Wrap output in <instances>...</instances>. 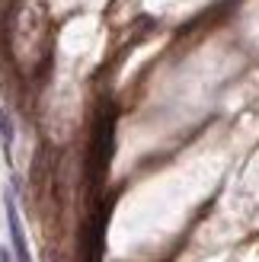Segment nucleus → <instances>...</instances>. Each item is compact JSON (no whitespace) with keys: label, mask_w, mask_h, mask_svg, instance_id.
<instances>
[{"label":"nucleus","mask_w":259,"mask_h":262,"mask_svg":"<svg viewBox=\"0 0 259 262\" xmlns=\"http://www.w3.org/2000/svg\"><path fill=\"white\" fill-rule=\"evenodd\" d=\"M4 211H7V227H10L13 259H16V262H32L29 240H26V230H23V221H19V208H16V199H13L10 192H4Z\"/></svg>","instance_id":"obj_1"},{"label":"nucleus","mask_w":259,"mask_h":262,"mask_svg":"<svg viewBox=\"0 0 259 262\" xmlns=\"http://www.w3.org/2000/svg\"><path fill=\"white\" fill-rule=\"evenodd\" d=\"M13 138H16V128H13L7 109H0V141H4V147H7V157H10V147H13Z\"/></svg>","instance_id":"obj_2"},{"label":"nucleus","mask_w":259,"mask_h":262,"mask_svg":"<svg viewBox=\"0 0 259 262\" xmlns=\"http://www.w3.org/2000/svg\"><path fill=\"white\" fill-rule=\"evenodd\" d=\"M0 262H16V259H13V253L7 250V246H0Z\"/></svg>","instance_id":"obj_3"}]
</instances>
